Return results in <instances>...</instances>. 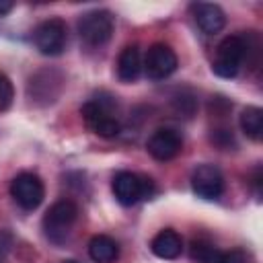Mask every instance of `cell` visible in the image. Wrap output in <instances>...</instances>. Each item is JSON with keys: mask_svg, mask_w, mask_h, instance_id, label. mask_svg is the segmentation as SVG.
Segmentation results:
<instances>
[{"mask_svg": "<svg viewBox=\"0 0 263 263\" xmlns=\"http://www.w3.org/2000/svg\"><path fill=\"white\" fill-rule=\"evenodd\" d=\"M113 195L121 205H134L142 199H150L154 195V183L148 177L138 173L119 171L113 177Z\"/></svg>", "mask_w": 263, "mask_h": 263, "instance_id": "1", "label": "cell"}, {"mask_svg": "<svg viewBox=\"0 0 263 263\" xmlns=\"http://www.w3.org/2000/svg\"><path fill=\"white\" fill-rule=\"evenodd\" d=\"M247 55V41L240 35H230L222 39L216 47V58L212 70L220 78H234L240 70V64Z\"/></svg>", "mask_w": 263, "mask_h": 263, "instance_id": "2", "label": "cell"}, {"mask_svg": "<svg viewBox=\"0 0 263 263\" xmlns=\"http://www.w3.org/2000/svg\"><path fill=\"white\" fill-rule=\"evenodd\" d=\"M115 18L109 10H90L78 18L80 39L88 45H103L111 39Z\"/></svg>", "mask_w": 263, "mask_h": 263, "instance_id": "3", "label": "cell"}, {"mask_svg": "<svg viewBox=\"0 0 263 263\" xmlns=\"http://www.w3.org/2000/svg\"><path fill=\"white\" fill-rule=\"evenodd\" d=\"M78 218V208L74 201L70 199H62V201H55L43 216V228L47 232V236L55 242L64 240L66 234L70 232L72 224L76 222Z\"/></svg>", "mask_w": 263, "mask_h": 263, "instance_id": "4", "label": "cell"}, {"mask_svg": "<svg viewBox=\"0 0 263 263\" xmlns=\"http://www.w3.org/2000/svg\"><path fill=\"white\" fill-rule=\"evenodd\" d=\"M68 29L62 18H47L33 31V43L43 55H60L66 47Z\"/></svg>", "mask_w": 263, "mask_h": 263, "instance_id": "5", "label": "cell"}, {"mask_svg": "<svg viewBox=\"0 0 263 263\" xmlns=\"http://www.w3.org/2000/svg\"><path fill=\"white\" fill-rule=\"evenodd\" d=\"M10 195L23 210H37L45 197V187L41 179L33 173H18L10 183Z\"/></svg>", "mask_w": 263, "mask_h": 263, "instance_id": "6", "label": "cell"}, {"mask_svg": "<svg viewBox=\"0 0 263 263\" xmlns=\"http://www.w3.org/2000/svg\"><path fill=\"white\" fill-rule=\"evenodd\" d=\"M80 115L86 123V127L101 136V138H113L119 134V121L111 115L109 107L103 101H88L82 105Z\"/></svg>", "mask_w": 263, "mask_h": 263, "instance_id": "7", "label": "cell"}, {"mask_svg": "<svg viewBox=\"0 0 263 263\" xmlns=\"http://www.w3.org/2000/svg\"><path fill=\"white\" fill-rule=\"evenodd\" d=\"M177 53L164 45V43H154L150 45L148 53H146V60H144V70H146V76L152 78V80H164L168 78L175 70H177Z\"/></svg>", "mask_w": 263, "mask_h": 263, "instance_id": "8", "label": "cell"}, {"mask_svg": "<svg viewBox=\"0 0 263 263\" xmlns=\"http://www.w3.org/2000/svg\"><path fill=\"white\" fill-rule=\"evenodd\" d=\"M183 148V138L177 129L171 127H158L152 132V136L146 142V150L154 160H173Z\"/></svg>", "mask_w": 263, "mask_h": 263, "instance_id": "9", "label": "cell"}, {"mask_svg": "<svg viewBox=\"0 0 263 263\" xmlns=\"http://www.w3.org/2000/svg\"><path fill=\"white\" fill-rule=\"evenodd\" d=\"M191 187L201 199H218L224 191V175L214 164H199L191 175Z\"/></svg>", "mask_w": 263, "mask_h": 263, "instance_id": "10", "label": "cell"}, {"mask_svg": "<svg viewBox=\"0 0 263 263\" xmlns=\"http://www.w3.org/2000/svg\"><path fill=\"white\" fill-rule=\"evenodd\" d=\"M193 18H195L197 27L205 35H216L226 25L224 10L218 4H212V2H197V4H193Z\"/></svg>", "mask_w": 263, "mask_h": 263, "instance_id": "11", "label": "cell"}, {"mask_svg": "<svg viewBox=\"0 0 263 263\" xmlns=\"http://www.w3.org/2000/svg\"><path fill=\"white\" fill-rule=\"evenodd\" d=\"M142 74V53L138 45H127L117 58V76L121 82H136Z\"/></svg>", "mask_w": 263, "mask_h": 263, "instance_id": "12", "label": "cell"}, {"mask_svg": "<svg viewBox=\"0 0 263 263\" xmlns=\"http://www.w3.org/2000/svg\"><path fill=\"white\" fill-rule=\"evenodd\" d=\"M150 249L160 259H177L183 251V238L173 228H164L152 238Z\"/></svg>", "mask_w": 263, "mask_h": 263, "instance_id": "13", "label": "cell"}, {"mask_svg": "<svg viewBox=\"0 0 263 263\" xmlns=\"http://www.w3.org/2000/svg\"><path fill=\"white\" fill-rule=\"evenodd\" d=\"M88 255L95 263H115L119 257V247L111 236L97 234L88 242Z\"/></svg>", "mask_w": 263, "mask_h": 263, "instance_id": "14", "label": "cell"}, {"mask_svg": "<svg viewBox=\"0 0 263 263\" xmlns=\"http://www.w3.org/2000/svg\"><path fill=\"white\" fill-rule=\"evenodd\" d=\"M240 127H242L247 138L259 142L263 136V111L259 107H253V105L245 107L240 113Z\"/></svg>", "mask_w": 263, "mask_h": 263, "instance_id": "15", "label": "cell"}, {"mask_svg": "<svg viewBox=\"0 0 263 263\" xmlns=\"http://www.w3.org/2000/svg\"><path fill=\"white\" fill-rule=\"evenodd\" d=\"M191 257L197 263H220L222 261V251L216 249L212 242L193 240V245H191Z\"/></svg>", "mask_w": 263, "mask_h": 263, "instance_id": "16", "label": "cell"}, {"mask_svg": "<svg viewBox=\"0 0 263 263\" xmlns=\"http://www.w3.org/2000/svg\"><path fill=\"white\" fill-rule=\"evenodd\" d=\"M10 103H12V84L4 74H0V111L8 109Z\"/></svg>", "mask_w": 263, "mask_h": 263, "instance_id": "17", "label": "cell"}, {"mask_svg": "<svg viewBox=\"0 0 263 263\" xmlns=\"http://www.w3.org/2000/svg\"><path fill=\"white\" fill-rule=\"evenodd\" d=\"M220 263H249V261H247V255L242 251L232 249V251L222 253V261Z\"/></svg>", "mask_w": 263, "mask_h": 263, "instance_id": "18", "label": "cell"}, {"mask_svg": "<svg viewBox=\"0 0 263 263\" xmlns=\"http://www.w3.org/2000/svg\"><path fill=\"white\" fill-rule=\"evenodd\" d=\"M10 10H12V4H10V2L0 0V14H6V12H10Z\"/></svg>", "mask_w": 263, "mask_h": 263, "instance_id": "19", "label": "cell"}, {"mask_svg": "<svg viewBox=\"0 0 263 263\" xmlns=\"http://www.w3.org/2000/svg\"><path fill=\"white\" fill-rule=\"evenodd\" d=\"M62 263H78V261H74V259H68V261H62Z\"/></svg>", "mask_w": 263, "mask_h": 263, "instance_id": "20", "label": "cell"}]
</instances>
